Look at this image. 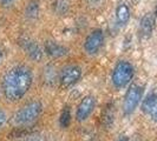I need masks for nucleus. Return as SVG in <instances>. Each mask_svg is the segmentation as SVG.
<instances>
[{
  "instance_id": "f257e3e1",
  "label": "nucleus",
  "mask_w": 157,
  "mask_h": 141,
  "mask_svg": "<svg viewBox=\"0 0 157 141\" xmlns=\"http://www.w3.org/2000/svg\"><path fill=\"white\" fill-rule=\"evenodd\" d=\"M33 74L30 67L19 65L7 70L2 79V92L8 101L16 102L23 99L30 91Z\"/></svg>"
},
{
  "instance_id": "f03ea898",
  "label": "nucleus",
  "mask_w": 157,
  "mask_h": 141,
  "mask_svg": "<svg viewBox=\"0 0 157 141\" xmlns=\"http://www.w3.org/2000/svg\"><path fill=\"white\" fill-rule=\"evenodd\" d=\"M41 112H43V103L39 100H32L26 105H24L17 112L13 121L17 126L20 127L30 126L39 119Z\"/></svg>"
},
{
  "instance_id": "7ed1b4c3",
  "label": "nucleus",
  "mask_w": 157,
  "mask_h": 141,
  "mask_svg": "<svg viewBox=\"0 0 157 141\" xmlns=\"http://www.w3.org/2000/svg\"><path fill=\"white\" fill-rule=\"evenodd\" d=\"M135 70L134 66L126 60L118 61L111 73V82L112 86L117 89L125 88L134 78Z\"/></svg>"
},
{
  "instance_id": "20e7f679",
  "label": "nucleus",
  "mask_w": 157,
  "mask_h": 141,
  "mask_svg": "<svg viewBox=\"0 0 157 141\" xmlns=\"http://www.w3.org/2000/svg\"><path fill=\"white\" fill-rule=\"evenodd\" d=\"M143 89L144 88L140 85H132L128 89L123 101V113L126 117L131 115L138 107L140 102L143 99V92H144Z\"/></svg>"
},
{
  "instance_id": "39448f33",
  "label": "nucleus",
  "mask_w": 157,
  "mask_h": 141,
  "mask_svg": "<svg viewBox=\"0 0 157 141\" xmlns=\"http://www.w3.org/2000/svg\"><path fill=\"white\" fill-rule=\"evenodd\" d=\"M82 74H83V72H82V68L79 66L70 65V66H66L65 68L62 70L58 81L63 88H71L80 80Z\"/></svg>"
},
{
  "instance_id": "423d86ee",
  "label": "nucleus",
  "mask_w": 157,
  "mask_h": 141,
  "mask_svg": "<svg viewBox=\"0 0 157 141\" xmlns=\"http://www.w3.org/2000/svg\"><path fill=\"white\" fill-rule=\"evenodd\" d=\"M96 98L94 95H86L84 96L80 102L77 106V110H76V120L78 122H84L86 121L89 118L91 117V114L94 113V108H96Z\"/></svg>"
},
{
  "instance_id": "0eeeda50",
  "label": "nucleus",
  "mask_w": 157,
  "mask_h": 141,
  "mask_svg": "<svg viewBox=\"0 0 157 141\" xmlns=\"http://www.w3.org/2000/svg\"><path fill=\"white\" fill-rule=\"evenodd\" d=\"M104 44V34L101 30L92 31L85 39L84 42V49L89 55H96L102 48Z\"/></svg>"
},
{
  "instance_id": "6e6552de",
  "label": "nucleus",
  "mask_w": 157,
  "mask_h": 141,
  "mask_svg": "<svg viewBox=\"0 0 157 141\" xmlns=\"http://www.w3.org/2000/svg\"><path fill=\"white\" fill-rule=\"evenodd\" d=\"M142 112L157 122V88L152 89L142 101Z\"/></svg>"
},
{
  "instance_id": "1a4fd4ad",
  "label": "nucleus",
  "mask_w": 157,
  "mask_h": 141,
  "mask_svg": "<svg viewBox=\"0 0 157 141\" xmlns=\"http://www.w3.org/2000/svg\"><path fill=\"white\" fill-rule=\"evenodd\" d=\"M19 44H20V46L23 47L25 53L29 55L32 60H34V61H40L41 60L43 51H41V48L36 41L29 39V38H24V39H20Z\"/></svg>"
},
{
  "instance_id": "9d476101",
  "label": "nucleus",
  "mask_w": 157,
  "mask_h": 141,
  "mask_svg": "<svg viewBox=\"0 0 157 141\" xmlns=\"http://www.w3.org/2000/svg\"><path fill=\"white\" fill-rule=\"evenodd\" d=\"M155 28V16L151 13H147L140 23V35L142 39H148L151 37Z\"/></svg>"
},
{
  "instance_id": "9b49d317",
  "label": "nucleus",
  "mask_w": 157,
  "mask_h": 141,
  "mask_svg": "<svg viewBox=\"0 0 157 141\" xmlns=\"http://www.w3.org/2000/svg\"><path fill=\"white\" fill-rule=\"evenodd\" d=\"M45 52L47 55H50L51 58H63L67 54V48L60 44H58L57 41H46L45 42Z\"/></svg>"
},
{
  "instance_id": "f8f14e48",
  "label": "nucleus",
  "mask_w": 157,
  "mask_h": 141,
  "mask_svg": "<svg viewBox=\"0 0 157 141\" xmlns=\"http://www.w3.org/2000/svg\"><path fill=\"white\" fill-rule=\"evenodd\" d=\"M130 19V9L128 5L121 2L116 8V20L119 26H125Z\"/></svg>"
},
{
  "instance_id": "ddd939ff",
  "label": "nucleus",
  "mask_w": 157,
  "mask_h": 141,
  "mask_svg": "<svg viewBox=\"0 0 157 141\" xmlns=\"http://www.w3.org/2000/svg\"><path fill=\"white\" fill-rule=\"evenodd\" d=\"M71 110L70 107H64L62 113H60V117H59V125L62 128H67L71 124Z\"/></svg>"
},
{
  "instance_id": "4468645a",
  "label": "nucleus",
  "mask_w": 157,
  "mask_h": 141,
  "mask_svg": "<svg viewBox=\"0 0 157 141\" xmlns=\"http://www.w3.org/2000/svg\"><path fill=\"white\" fill-rule=\"evenodd\" d=\"M56 81H57V73L53 67H47L44 70V82L48 85V86H52L55 85Z\"/></svg>"
},
{
  "instance_id": "2eb2a0df",
  "label": "nucleus",
  "mask_w": 157,
  "mask_h": 141,
  "mask_svg": "<svg viewBox=\"0 0 157 141\" xmlns=\"http://www.w3.org/2000/svg\"><path fill=\"white\" fill-rule=\"evenodd\" d=\"M39 14V4L37 0H32L26 7V16L30 19H36Z\"/></svg>"
},
{
  "instance_id": "dca6fc26",
  "label": "nucleus",
  "mask_w": 157,
  "mask_h": 141,
  "mask_svg": "<svg viewBox=\"0 0 157 141\" xmlns=\"http://www.w3.org/2000/svg\"><path fill=\"white\" fill-rule=\"evenodd\" d=\"M113 107V106H112ZM112 107H108V110H105V112L102 114V120L103 122L108 127H110L111 125H113V118H115V114H113V110H111Z\"/></svg>"
},
{
  "instance_id": "f3484780",
  "label": "nucleus",
  "mask_w": 157,
  "mask_h": 141,
  "mask_svg": "<svg viewBox=\"0 0 157 141\" xmlns=\"http://www.w3.org/2000/svg\"><path fill=\"white\" fill-rule=\"evenodd\" d=\"M6 122H7V115H6V113L4 110H0V129L6 125Z\"/></svg>"
},
{
  "instance_id": "a211bd4d",
  "label": "nucleus",
  "mask_w": 157,
  "mask_h": 141,
  "mask_svg": "<svg viewBox=\"0 0 157 141\" xmlns=\"http://www.w3.org/2000/svg\"><path fill=\"white\" fill-rule=\"evenodd\" d=\"M12 1H13V0H0V2H1L4 6H10V5L12 4Z\"/></svg>"
},
{
  "instance_id": "6ab92c4d",
  "label": "nucleus",
  "mask_w": 157,
  "mask_h": 141,
  "mask_svg": "<svg viewBox=\"0 0 157 141\" xmlns=\"http://www.w3.org/2000/svg\"><path fill=\"white\" fill-rule=\"evenodd\" d=\"M4 56H5V54H4V51L0 48V65H1L2 60H4Z\"/></svg>"
},
{
  "instance_id": "aec40b11",
  "label": "nucleus",
  "mask_w": 157,
  "mask_h": 141,
  "mask_svg": "<svg viewBox=\"0 0 157 141\" xmlns=\"http://www.w3.org/2000/svg\"><path fill=\"white\" fill-rule=\"evenodd\" d=\"M116 141H129V139H128V136H124V135H123V136H119Z\"/></svg>"
},
{
  "instance_id": "412c9836",
  "label": "nucleus",
  "mask_w": 157,
  "mask_h": 141,
  "mask_svg": "<svg viewBox=\"0 0 157 141\" xmlns=\"http://www.w3.org/2000/svg\"><path fill=\"white\" fill-rule=\"evenodd\" d=\"M26 141H43L40 138H37V136H34V138H30V139H27Z\"/></svg>"
}]
</instances>
